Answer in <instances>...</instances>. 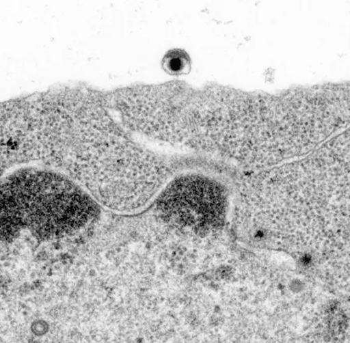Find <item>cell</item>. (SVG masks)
I'll list each match as a JSON object with an SVG mask.
<instances>
[{"label": "cell", "instance_id": "cell-1", "mask_svg": "<svg viewBox=\"0 0 350 343\" xmlns=\"http://www.w3.org/2000/svg\"><path fill=\"white\" fill-rule=\"evenodd\" d=\"M95 215L94 202L68 180L43 171H24L2 189L3 235L29 230L37 238L63 237Z\"/></svg>", "mask_w": 350, "mask_h": 343}, {"label": "cell", "instance_id": "cell-2", "mask_svg": "<svg viewBox=\"0 0 350 343\" xmlns=\"http://www.w3.org/2000/svg\"><path fill=\"white\" fill-rule=\"evenodd\" d=\"M221 195L217 184L199 176L174 182L159 202L163 215L178 223L211 225L222 211Z\"/></svg>", "mask_w": 350, "mask_h": 343}, {"label": "cell", "instance_id": "cell-3", "mask_svg": "<svg viewBox=\"0 0 350 343\" xmlns=\"http://www.w3.org/2000/svg\"><path fill=\"white\" fill-rule=\"evenodd\" d=\"M161 68L166 74L179 77L188 75L191 70V59L185 50L172 49L163 55L161 59Z\"/></svg>", "mask_w": 350, "mask_h": 343}]
</instances>
